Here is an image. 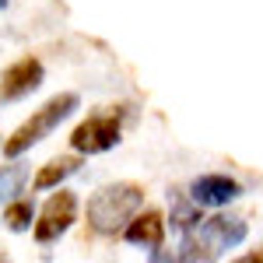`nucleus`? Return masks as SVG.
<instances>
[{
  "instance_id": "f257e3e1",
  "label": "nucleus",
  "mask_w": 263,
  "mask_h": 263,
  "mask_svg": "<svg viewBox=\"0 0 263 263\" xmlns=\"http://www.w3.org/2000/svg\"><path fill=\"white\" fill-rule=\"evenodd\" d=\"M144 207V186L141 182H109L95 190L84 203V224L99 239H116L123 228L134 221V214Z\"/></svg>"
},
{
  "instance_id": "f03ea898",
  "label": "nucleus",
  "mask_w": 263,
  "mask_h": 263,
  "mask_svg": "<svg viewBox=\"0 0 263 263\" xmlns=\"http://www.w3.org/2000/svg\"><path fill=\"white\" fill-rule=\"evenodd\" d=\"M78 105H81V99H78L74 91H60V95H53L42 109H35V112L21 123L7 141H4V158H21L25 151H32V147H35L39 141H46V137H49L67 116H74Z\"/></svg>"
},
{
  "instance_id": "7ed1b4c3",
  "label": "nucleus",
  "mask_w": 263,
  "mask_h": 263,
  "mask_svg": "<svg viewBox=\"0 0 263 263\" xmlns=\"http://www.w3.org/2000/svg\"><path fill=\"white\" fill-rule=\"evenodd\" d=\"M120 116L123 112H116V105H112V112H91L88 120H81L78 126H74L70 147H74L78 155H84V158L116 147V144H120V134H123Z\"/></svg>"
},
{
  "instance_id": "20e7f679",
  "label": "nucleus",
  "mask_w": 263,
  "mask_h": 263,
  "mask_svg": "<svg viewBox=\"0 0 263 263\" xmlns=\"http://www.w3.org/2000/svg\"><path fill=\"white\" fill-rule=\"evenodd\" d=\"M74 221H78V197L70 190L57 186V193H49V200L39 207L35 224H32V235H35L39 246H49V242H57Z\"/></svg>"
},
{
  "instance_id": "39448f33",
  "label": "nucleus",
  "mask_w": 263,
  "mask_h": 263,
  "mask_svg": "<svg viewBox=\"0 0 263 263\" xmlns=\"http://www.w3.org/2000/svg\"><path fill=\"white\" fill-rule=\"evenodd\" d=\"M42 78H46V70H42L39 57H21L11 67H4V74H0V95H4V102H18L25 95H32L42 84Z\"/></svg>"
},
{
  "instance_id": "423d86ee",
  "label": "nucleus",
  "mask_w": 263,
  "mask_h": 263,
  "mask_svg": "<svg viewBox=\"0 0 263 263\" xmlns=\"http://www.w3.org/2000/svg\"><path fill=\"white\" fill-rule=\"evenodd\" d=\"M190 197L200 207H224V203L242 197V182L224 176V172H207V176H197L190 182Z\"/></svg>"
},
{
  "instance_id": "0eeeda50",
  "label": "nucleus",
  "mask_w": 263,
  "mask_h": 263,
  "mask_svg": "<svg viewBox=\"0 0 263 263\" xmlns=\"http://www.w3.org/2000/svg\"><path fill=\"white\" fill-rule=\"evenodd\" d=\"M165 228H168V221H165V214L158 207H147V211L141 207L134 214V221L123 228V239L130 246H137V249H162Z\"/></svg>"
},
{
  "instance_id": "6e6552de",
  "label": "nucleus",
  "mask_w": 263,
  "mask_h": 263,
  "mask_svg": "<svg viewBox=\"0 0 263 263\" xmlns=\"http://www.w3.org/2000/svg\"><path fill=\"white\" fill-rule=\"evenodd\" d=\"M200 232L207 235V242L214 246L218 253H224V249H235V246L246 242L249 224L242 218H235V214H214V218H203L200 221Z\"/></svg>"
},
{
  "instance_id": "1a4fd4ad",
  "label": "nucleus",
  "mask_w": 263,
  "mask_h": 263,
  "mask_svg": "<svg viewBox=\"0 0 263 263\" xmlns=\"http://www.w3.org/2000/svg\"><path fill=\"white\" fill-rule=\"evenodd\" d=\"M84 165V155H60V158H53V162H46L35 172V179H32V190H57L63 179H70L78 168Z\"/></svg>"
},
{
  "instance_id": "9d476101",
  "label": "nucleus",
  "mask_w": 263,
  "mask_h": 263,
  "mask_svg": "<svg viewBox=\"0 0 263 263\" xmlns=\"http://www.w3.org/2000/svg\"><path fill=\"white\" fill-rule=\"evenodd\" d=\"M168 203H172V228H176V232H193V228H200L203 207L193 200L190 193L172 190V193H168Z\"/></svg>"
},
{
  "instance_id": "9b49d317",
  "label": "nucleus",
  "mask_w": 263,
  "mask_h": 263,
  "mask_svg": "<svg viewBox=\"0 0 263 263\" xmlns=\"http://www.w3.org/2000/svg\"><path fill=\"white\" fill-rule=\"evenodd\" d=\"M25 182H28V165L11 158L7 165H0V203H11L14 197L25 193Z\"/></svg>"
},
{
  "instance_id": "f8f14e48",
  "label": "nucleus",
  "mask_w": 263,
  "mask_h": 263,
  "mask_svg": "<svg viewBox=\"0 0 263 263\" xmlns=\"http://www.w3.org/2000/svg\"><path fill=\"white\" fill-rule=\"evenodd\" d=\"M221 253L214 249V246L207 242V235H203L200 228H193V232H182V242H179V253H176V260H218Z\"/></svg>"
},
{
  "instance_id": "ddd939ff",
  "label": "nucleus",
  "mask_w": 263,
  "mask_h": 263,
  "mask_svg": "<svg viewBox=\"0 0 263 263\" xmlns=\"http://www.w3.org/2000/svg\"><path fill=\"white\" fill-rule=\"evenodd\" d=\"M35 203L28 200V197H14L11 203H4V224L11 228V232H28L32 224H35Z\"/></svg>"
},
{
  "instance_id": "4468645a",
  "label": "nucleus",
  "mask_w": 263,
  "mask_h": 263,
  "mask_svg": "<svg viewBox=\"0 0 263 263\" xmlns=\"http://www.w3.org/2000/svg\"><path fill=\"white\" fill-rule=\"evenodd\" d=\"M242 263H263V253H260V249H256V253H246Z\"/></svg>"
},
{
  "instance_id": "2eb2a0df",
  "label": "nucleus",
  "mask_w": 263,
  "mask_h": 263,
  "mask_svg": "<svg viewBox=\"0 0 263 263\" xmlns=\"http://www.w3.org/2000/svg\"><path fill=\"white\" fill-rule=\"evenodd\" d=\"M0 7H7V0H0Z\"/></svg>"
}]
</instances>
